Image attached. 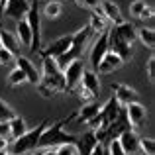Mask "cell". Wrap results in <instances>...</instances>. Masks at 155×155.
<instances>
[{
  "label": "cell",
  "mask_w": 155,
  "mask_h": 155,
  "mask_svg": "<svg viewBox=\"0 0 155 155\" xmlns=\"http://www.w3.org/2000/svg\"><path fill=\"white\" fill-rule=\"evenodd\" d=\"M10 137H8V136H0V151H2V149H8V147H10Z\"/></svg>",
  "instance_id": "74e56055"
},
{
  "label": "cell",
  "mask_w": 155,
  "mask_h": 155,
  "mask_svg": "<svg viewBox=\"0 0 155 155\" xmlns=\"http://www.w3.org/2000/svg\"><path fill=\"white\" fill-rule=\"evenodd\" d=\"M0 136H8V122L6 124H0Z\"/></svg>",
  "instance_id": "60d3db41"
},
{
  "label": "cell",
  "mask_w": 155,
  "mask_h": 155,
  "mask_svg": "<svg viewBox=\"0 0 155 155\" xmlns=\"http://www.w3.org/2000/svg\"><path fill=\"white\" fill-rule=\"evenodd\" d=\"M83 71H84V67H83V61H81V59L71 61V63L65 67V71H63L65 91L73 92L77 87H79V84H81V77H83Z\"/></svg>",
  "instance_id": "8992f818"
},
{
  "label": "cell",
  "mask_w": 155,
  "mask_h": 155,
  "mask_svg": "<svg viewBox=\"0 0 155 155\" xmlns=\"http://www.w3.org/2000/svg\"><path fill=\"white\" fill-rule=\"evenodd\" d=\"M14 59H16V55L12 51H8L6 47H0V67H2V65L14 63Z\"/></svg>",
  "instance_id": "1f68e13d"
},
{
  "label": "cell",
  "mask_w": 155,
  "mask_h": 155,
  "mask_svg": "<svg viewBox=\"0 0 155 155\" xmlns=\"http://www.w3.org/2000/svg\"><path fill=\"white\" fill-rule=\"evenodd\" d=\"M41 63H43V75H47V77H53V75L63 73V71H59V67H57V63H55L53 57H43Z\"/></svg>",
  "instance_id": "83f0119b"
},
{
  "label": "cell",
  "mask_w": 155,
  "mask_h": 155,
  "mask_svg": "<svg viewBox=\"0 0 155 155\" xmlns=\"http://www.w3.org/2000/svg\"><path fill=\"white\" fill-rule=\"evenodd\" d=\"M137 20H153V6H149V4H147V6L143 8V12L140 14V18H137Z\"/></svg>",
  "instance_id": "8d00e7d4"
},
{
  "label": "cell",
  "mask_w": 155,
  "mask_h": 155,
  "mask_svg": "<svg viewBox=\"0 0 155 155\" xmlns=\"http://www.w3.org/2000/svg\"><path fill=\"white\" fill-rule=\"evenodd\" d=\"M126 110V118H128V124L132 130H137L147 118V108L137 100V102H130L128 106H124Z\"/></svg>",
  "instance_id": "52a82bcc"
},
{
  "label": "cell",
  "mask_w": 155,
  "mask_h": 155,
  "mask_svg": "<svg viewBox=\"0 0 155 155\" xmlns=\"http://www.w3.org/2000/svg\"><path fill=\"white\" fill-rule=\"evenodd\" d=\"M102 151H104V147H102V145L98 143V145H96L94 149H92V153H91V155H102Z\"/></svg>",
  "instance_id": "ab89813d"
},
{
  "label": "cell",
  "mask_w": 155,
  "mask_h": 155,
  "mask_svg": "<svg viewBox=\"0 0 155 155\" xmlns=\"http://www.w3.org/2000/svg\"><path fill=\"white\" fill-rule=\"evenodd\" d=\"M136 39H140L147 49H153V45H155V31L151 30V28H140V30H136Z\"/></svg>",
  "instance_id": "d4e9b609"
},
{
  "label": "cell",
  "mask_w": 155,
  "mask_h": 155,
  "mask_svg": "<svg viewBox=\"0 0 155 155\" xmlns=\"http://www.w3.org/2000/svg\"><path fill=\"white\" fill-rule=\"evenodd\" d=\"M24 83H26V75H24L18 67L12 69L10 75H8V84H10V87H20V84H24Z\"/></svg>",
  "instance_id": "f1b7e54d"
},
{
  "label": "cell",
  "mask_w": 155,
  "mask_h": 155,
  "mask_svg": "<svg viewBox=\"0 0 155 155\" xmlns=\"http://www.w3.org/2000/svg\"><path fill=\"white\" fill-rule=\"evenodd\" d=\"M69 45H71V35H63V38H57L55 41H51L49 45H47V49H41L39 55L41 57H53V59H55L61 53L67 51Z\"/></svg>",
  "instance_id": "5bb4252c"
},
{
  "label": "cell",
  "mask_w": 155,
  "mask_h": 155,
  "mask_svg": "<svg viewBox=\"0 0 155 155\" xmlns=\"http://www.w3.org/2000/svg\"><path fill=\"white\" fill-rule=\"evenodd\" d=\"M108 53V31H102V34L96 38L94 45L91 49V65L92 67H98V63L102 61V57Z\"/></svg>",
  "instance_id": "4fadbf2b"
},
{
  "label": "cell",
  "mask_w": 155,
  "mask_h": 155,
  "mask_svg": "<svg viewBox=\"0 0 155 155\" xmlns=\"http://www.w3.org/2000/svg\"><path fill=\"white\" fill-rule=\"evenodd\" d=\"M61 14H63V4L57 2V0H51V2H47L43 6V16L49 20H57Z\"/></svg>",
  "instance_id": "484cf974"
},
{
  "label": "cell",
  "mask_w": 155,
  "mask_h": 155,
  "mask_svg": "<svg viewBox=\"0 0 155 155\" xmlns=\"http://www.w3.org/2000/svg\"><path fill=\"white\" fill-rule=\"evenodd\" d=\"M31 155H41V151H35V153H31Z\"/></svg>",
  "instance_id": "7bdbcfd3"
},
{
  "label": "cell",
  "mask_w": 155,
  "mask_h": 155,
  "mask_svg": "<svg viewBox=\"0 0 155 155\" xmlns=\"http://www.w3.org/2000/svg\"><path fill=\"white\" fill-rule=\"evenodd\" d=\"M0 47H6L14 55H20V41L16 39V35L12 31L4 30V28H0Z\"/></svg>",
  "instance_id": "ffe728a7"
},
{
  "label": "cell",
  "mask_w": 155,
  "mask_h": 155,
  "mask_svg": "<svg viewBox=\"0 0 155 155\" xmlns=\"http://www.w3.org/2000/svg\"><path fill=\"white\" fill-rule=\"evenodd\" d=\"M112 92H114V98L118 100L120 106H128L130 102H137L140 100V94L136 92V88L128 87V84H122V83H114Z\"/></svg>",
  "instance_id": "30bf717a"
},
{
  "label": "cell",
  "mask_w": 155,
  "mask_h": 155,
  "mask_svg": "<svg viewBox=\"0 0 155 155\" xmlns=\"http://www.w3.org/2000/svg\"><path fill=\"white\" fill-rule=\"evenodd\" d=\"M106 31H108V51L116 53V55L126 63V61L132 57V43H128L126 39H122L120 35H118V31L114 30V26L110 28V30H106Z\"/></svg>",
  "instance_id": "5b68a950"
},
{
  "label": "cell",
  "mask_w": 155,
  "mask_h": 155,
  "mask_svg": "<svg viewBox=\"0 0 155 155\" xmlns=\"http://www.w3.org/2000/svg\"><path fill=\"white\" fill-rule=\"evenodd\" d=\"M124 65V61L120 59V57L116 55V53H112V51H108L106 55L102 57V61L98 63V67H96V71L100 73V75H110V73H114V71H118V69Z\"/></svg>",
  "instance_id": "2e32d148"
},
{
  "label": "cell",
  "mask_w": 155,
  "mask_h": 155,
  "mask_svg": "<svg viewBox=\"0 0 155 155\" xmlns=\"http://www.w3.org/2000/svg\"><path fill=\"white\" fill-rule=\"evenodd\" d=\"M26 132H28L26 120H24L22 116H18V114H16V116L8 122V137H10V140H16V137L24 136Z\"/></svg>",
  "instance_id": "7402d4cb"
},
{
  "label": "cell",
  "mask_w": 155,
  "mask_h": 155,
  "mask_svg": "<svg viewBox=\"0 0 155 155\" xmlns=\"http://www.w3.org/2000/svg\"><path fill=\"white\" fill-rule=\"evenodd\" d=\"M140 153L155 155V140L153 137H140Z\"/></svg>",
  "instance_id": "f546056e"
},
{
  "label": "cell",
  "mask_w": 155,
  "mask_h": 155,
  "mask_svg": "<svg viewBox=\"0 0 155 155\" xmlns=\"http://www.w3.org/2000/svg\"><path fill=\"white\" fill-rule=\"evenodd\" d=\"M26 22L31 30V53L41 51V22H39V0H31L30 10L26 14Z\"/></svg>",
  "instance_id": "3957f363"
},
{
  "label": "cell",
  "mask_w": 155,
  "mask_h": 155,
  "mask_svg": "<svg viewBox=\"0 0 155 155\" xmlns=\"http://www.w3.org/2000/svg\"><path fill=\"white\" fill-rule=\"evenodd\" d=\"M108 153L110 155H126L124 149H122L120 143H118V140H110L108 141Z\"/></svg>",
  "instance_id": "e575fe53"
},
{
  "label": "cell",
  "mask_w": 155,
  "mask_h": 155,
  "mask_svg": "<svg viewBox=\"0 0 155 155\" xmlns=\"http://www.w3.org/2000/svg\"><path fill=\"white\" fill-rule=\"evenodd\" d=\"M118 143L124 149L126 155H137L140 153V137H137L136 130H126V132L120 134L118 137Z\"/></svg>",
  "instance_id": "8fae6325"
},
{
  "label": "cell",
  "mask_w": 155,
  "mask_h": 155,
  "mask_svg": "<svg viewBox=\"0 0 155 155\" xmlns=\"http://www.w3.org/2000/svg\"><path fill=\"white\" fill-rule=\"evenodd\" d=\"M81 87H84L87 91H91L92 94H98L100 92V81L98 75L94 71H83V77H81Z\"/></svg>",
  "instance_id": "44dd1931"
},
{
  "label": "cell",
  "mask_w": 155,
  "mask_h": 155,
  "mask_svg": "<svg viewBox=\"0 0 155 155\" xmlns=\"http://www.w3.org/2000/svg\"><path fill=\"white\" fill-rule=\"evenodd\" d=\"M114 30H116L118 35H120L122 39H126L128 43H134V41H136V28H134V24L124 22V20H122L120 24H116V26H114Z\"/></svg>",
  "instance_id": "603a6c76"
},
{
  "label": "cell",
  "mask_w": 155,
  "mask_h": 155,
  "mask_svg": "<svg viewBox=\"0 0 155 155\" xmlns=\"http://www.w3.org/2000/svg\"><path fill=\"white\" fill-rule=\"evenodd\" d=\"M73 118H75V114L71 118H67V120H61L57 124H53L51 128H45L38 140V147L45 149V147H59V145H65V143H77V136L63 132V126L67 122H71Z\"/></svg>",
  "instance_id": "6da1fadb"
},
{
  "label": "cell",
  "mask_w": 155,
  "mask_h": 155,
  "mask_svg": "<svg viewBox=\"0 0 155 155\" xmlns=\"http://www.w3.org/2000/svg\"><path fill=\"white\" fill-rule=\"evenodd\" d=\"M98 4H100V0H84V6H88V8H98Z\"/></svg>",
  "instance_id": "f35d334b"
},
{
  "label": "cell",
  "mask_w": 155,
  "mask_h": 155,
  "mask_svg": "<svg viewBox=\"0 0 155 155\" xmlns=\"http://www.w3.org/2000/svg\"><path fill=\"white\" fill-rule=\"evenodd\" d=\"M98 110H100L98 102H94V100H92V102H87V104H83V108H81V110H77V114H75L73 120H77L79 124H87L92 116L98 114Z\"/></svg>",
  "instance_id": "ac0fdd59"
},
{
  "label": "cell",
  "mask_w": 155,
  "mask_h": 155,
  "mask_svg": "<svg viewBox=\"0 0 155 155\" xmlns=\"http://www.w3.org/2000/svg\"><path fill=\"white\" fill-rule=\"evenodd\" d=\"M28 10H30V0H6L2 12H4V16L18 22V20L26 18Z\"/></svg>",
  "instance_id": "9c48e42d"
},
{
  "label": "cell",
  "mask_w": 155,
  "mask_h": 155,
  "mask_svg": "<svg viewBox=\"0 0 155 155\" xmlns=\"http://www.w3.org/2000/svg\"><path fill=\"white\" fill-rule=\"evenodd\" d=\"M145 71H147V81L153 83V81H155V55H151L147 59V63H145Z\"/></svg>",
  "instance_id": "836d02e7"
},
{
  "label": "cell",
  "mask_w": 155,
  "mask_h": 155,
  "mask_svg": "<svg viewBox=\"0 0 155 155\" xmlns=\"http://www.w3.org/2000/svg\"><path fill=\"white\" fill-rule=\"evenodd\" d=\"M14 116H16L14 108H12L8 102H4V100L0 98V124H6V122H10Z\"/></svg>",
  "instance_id": "4316f807"
},
{
  "label": "cell",
  "mask_w": 155,
  "mask_h": 155,
  "mask_svg": "<svg viewBox=\"0 0 155 155\" xmlns=\"http://www.w3.org/2000/svg\"><path fill=\"white\" fill-rule=\"evenodd\" d=\"M55 155H79V153H77L75 143H65V145H59V147H57Z\"/></svg>",
  "instance_id": "d6a6232c"
},
{
  "label": "cell",
  "mask_w": 155,
  "mask_h": 155,
  "mask_svg": "<svg viewBox=\"0 0 155 155\" xmlns=\"http://www.w3.org/2000/svg\"><path fill=\"white\" fill-rule=\"evenodd\" d=\"M8 155H12V153H8Z\"/></svg>",
  "instance_id": "ee69618b"
},
{
  "label": "cell",
  "mask_w": 155,
  "mask_h": 155,
  "mask_svg": "<svg viewBox=\"0 0 155 155\" xmlns=\"http://www.w3.org/2000/svg\"><path fill=\"white\" fill-rule=\"evenodd\" d=\"M145 6H147V4H145V0H134V2L130 4V14H132L134 18H140V14L143 12Z\"/></svg>",
  "instance_id": "4dcf8cb0"
},
{
  "label": "cell",
  "mask_w": 155,
  "mask_h": 155,
  "mask_svg": "<svg viewBox=\"0 0 155 155\" xmlns=\"http://www.w3.org/2000/svg\"><path fill=\"white\" fill-rule=\"evenodd\" d=\"M14 63H16V67L20 69V71L26 75V83H30V84H38L39 83V79H41V75H39V71L35 69V65L31 63V59L30 57H24V55H16V59H14Z\"/></svg>",
  "instance_id": "ba28073f"
},
{
  "label": "cell",
  "mask_w": 155,
  "mask_h": 155,
  "mask_svg": "<svg viewBox=\"0 0 155 155\" xmlns=\"http://www.w3.org/2000/svg\"><path fill=\"white\" fill-rule=\"evenodd\" d=\"M120 110H122V106L118 104V100L114 98V94H112L108 100H106V104L100 106V110H98L100 118H102V128H108V126L116 120L118 114H120Z\"/></svg>",
  "instance_id": "7c38bea8"
},
{
  "label": "cell",
  "mask_w": 155,
  "mask_h": 155,
  "mask_svg": "<svg viewBox=\"0 0 155 155\" xmlns=\"http://www.w3.org/2000/svg\"><path fill=\"white\" fill-rule=\"evenodd\" d=\"M14 35H16V39L20 41V45H24V47L31 45V30H30V26H28L26 18L16 22V34Z\"/></svg>",
  "instance_id": "d6986e66"
},
{
  "label": "cell",
  "mask_w": 155,
  "mask_h": 155,
  "mask_svg": "<svg viewBox=\"0 0 155 155\" xmlns=\"http://www.w3.org/2000/svg\"><path fill=\"white\" fill-rule=\"evenodd\" d=\"M96 145H98V141H96V137H94V132L91 130V132H87V134L77 137L75 147H77V153L79 155H91Z\"/></svg>",
  "instance_id": "e0dca14e"
},
{
  "label": "cell",
  "mask_w": 155,
  "mask_h": 155,
  "mask_svg": "<svg viewBox=\"0 0 155 155\" xmlns=\"http://www.w3.org/2000/svg\"><path fill=\"white\" fill-rule=\"evenodd\" d=\"M98 10H100V14H102L104 18H106V22H112L114 26L122 22V12H120V6H118V4H114L112 0H100Z\"/></svg>",
  "instance_id": "9a60e30c"
},
{
  "label": "cell",
  "mask_w": 155,
  "mask_h": 155,
  "mask_svg": "<svg viewBox=\"0 0 155 155\" xmlns=\"http://www.w3.org/2000/svg\"><path fill=\"white\" fill-rule=\"evenodd\" d=\"M79 98L83 100L84 104H87V102H92V100H94V94H92L91 91H87L84 87H81V88H79Z\"/></svg>",
  "instance_id": "d590c367"
},
{
  "label": "cell",
  "mask_w": 155,
  "mask_h": 155,
  "mask_svg": "<svg viewBox=\"0 0 155 155\" xmlns=\"http://www.w3.org/2000/svg\"><path fill=\"white\" fill-rule=\"evenodd\" d=\"M88 28L92 30V34H102V31H106V18L100 14L98 8H94V12H92L91 22H88Z\"/></svg>",
  "instance_id": "cb8c5ba5"
},
{
  "label": "cell",
  "mask_w": 155,
  "mask_h": 155,
  "mask_svg": "<svg viewBox=\"0 0 155 155\" xmlns=\"http://www.w3.org/2000/svg\"><path fill=\"white\" fill-rule=\"evenodd\" d=\"M35 87H38L39 94H41L43 98H51L53 94L65 91V77H63V73H59V75H53V77L43 75Z\"/></svg>",
  "instance_id": "277c9868"
},
{
  "label": "cell",
  "mask_w": 155,
  "mask_h": 155,
  "mask_svg": "<svg viewBox=\"0 0 155 155\" xmlns=\"http://www.w3.org/2000/svg\"><path fill=\"white\" fill-rule=\"evenodd\" d=\"M77 4H79V6H84V0H77Z\"/></svg>",
  "instance_id": "b9f144b4"
},
{
  "label": "cell",
  "mask_w": 155,
  "mask_h": 155,
  "mask_svg": "<svg viewBox=\"0 0 155 155\" xmlns=\"http://www.w3.org/2000/svg\"><path fill=\"white\" fill-rule=\"evenodd\" d=\"M47 126H49V122L43 120L41 124H38L34 130H28L24 136L12 140L10 141L12 145L8 147V151H10L12 155H26V153H30V151H35V149H38V140H39L41 132L47 128Z\"/></svg>",
  "instance_id": "7a4b0ae2"
}]
</instances>
